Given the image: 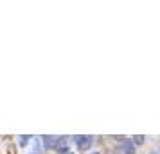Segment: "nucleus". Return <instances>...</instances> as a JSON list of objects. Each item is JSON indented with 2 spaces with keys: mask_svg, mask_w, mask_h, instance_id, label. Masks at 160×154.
Segmentation results:
<instances>
[{
  "mask_svg": "<svg viewBox=\"0 0 160 154\" xmlns=\"http://www.w3.org/2000/svg\"><path fill=\"white\" fill-rule=\"evenodd\" d=\"M76 142H78V145H79L81 151H87L88 147L92 145V138H90V136H78Z\"/></svg>",
  "mask_w": 160,
  "mask_h": 154,
  "instance_id": "1",
  "label": "nucleus"
},
{
  "mask_svg": "<svg viewBox=\"0 0 160 154\" xmlns=\"http://www.w3.org/2000/svg\"><path fill=\"white\" fill-rule=\"evenodd\" d=\"M122 149H124V154H135V145L131 142H126Z\"/></svg>",
  "mask_w": 160,
  "mask_h": 154,
  "instance_id": "2",
  "label": "nucleus"
},
{
  "mask_svg": "<svg viewBox=\"0 0 160 154\" xmlns=\"http://www.w3.org/2000/svg\"><path fill=\"white\" fill-rule=\"evenodd\" d=\"M27 142H29V136H20V145H27Z\"/></svg>",
  "mask_w": 160,
  "mask_h": 154,
  "instance_id": "3",
  "label": "nucleus"
},
{
  "mask_svg": "<svg viewBox=\"0 0 160 154\" xmlns=\"http://www.w3.org/2000/svg\"><path fill=\"white\" fill-rule=\"evenodd\" d=\"M135 143H138V145L144 143V136H135Z\"/></svg>",
  "mask_w": 160,
  "mask_h": 154,
  "instance_id": "4",
  "label": "nucleus"
},
{
  "mask_svg": "<svg viewBox=\"0 0 160 154\" xmlns=\"http://www.w3.org/2000/svg\"><path fill=\"white\" fill-rule=\"evenodd\" d=\"M13 151H15V147H13V145H9V154H15Z\"/></svg>",
  "mask_w": 160,
  "mask_h": 154,
  "instance_id": "5",
  "label": "nucleus"
},
{
  "mask_svg": "<svg viewBox=\"0 0 160 154\" xmlns=\"http://www.w3.org/2000/svg\"><path fill=\"white\" fill-rule=\"evenodd\" d=\"M92 154H101V152H92Z\"/></svg>",
  "mask_w": 160,
  "mask_h": 154,
  "instance_id": "6",
  "label": "nucleus"
},
{
  "mask_svg": "<svg viewBox=\"0 0 160 154\" xmlns=\"http://www.w3.org/2000/svg\"><path fill=\"white\" fill-rule=\"evenodd\" d=\"M67 154H74V152H67Z\"/></svg>",
  "mask_w": 160,
  "mask_h": 154,
  "instance_id": "7",
  "label": "nucleus"
},
{
  "mask_svg": "<svg viewBox=\"0 0 160 154\" xmlns=\"http://www.w3.org/2000/svg\"><path fill=\"white\" fill-rule=\"evenodd\" d=\"M151 154H157V152H151Z\"/></svg>",
  "mask_w": 160,
  "mask_h": 154,
  "instance_id": "8",
  "label": "nucleus"
}]
</instances>
